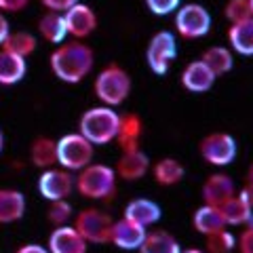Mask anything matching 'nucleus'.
Masks as SVG:
<instances>
[{
    "label": "nucleus",
    "instance_id": "26",
    "mask_svg": "<svg viewBox=\"0 0 253 253\" xmlns=\"http://www.w3.org/2000/svg\"><path fill=\"white\" fill-rule=\"evenodd\" d=\"M192 226L196 232H201L203 236H207L211 232H217V230H224L226 221L221 217V213L217 207H211V205H203L194 211V217H192Z\"/></svg>",
    "mask_w": 253,
    "mask_h": 253
},
{
    "label": "nucleus",
    "instance_id": "41",
    "mask_svg": "<svg viewBox=\"0 0 253 253\" xmlns=\"http://www.w3.org/2000/svg\"><path fill=\"white\" fill-rule=\"evenodd\" d=\"M181 253H205L203 249H196V247H190V249H181Z\"/></svg>",
    "mask_w": 253,
    "mask_h": 253
},
{
    "label": "nucleus",
    "instance_id": "36",
    "mask_svg": "<svg viewBox=\"0 0 253 253\" xmlns=\"http://www.w3.org/2000/svg\"><path fill=\"white\" fill-rule=\"evenodd\" d=\"M30 4V0H0V11L2 13H19Z\"/></svg>",
    "mask_w": 253,
    "mask_h": 253
},
{
    "label": "nucleus",
    "instance_id": "21",
    "mask_svg": "<svg viewBox=\"0 0 253 253\" xmlns=\"http://www.w3.org/2000/svg\"><path fill=\"white\" fill-rule=\"evenodd\" d=\"M30 161L36 169H51L57 165V139L36 137L30 146Z\"/></svg>",
    "mask_w": 253,
    "mask_h": 253
},
{
    "label": "nucleus",
    "instance_id": "11",
    "mask_svg": "<svg viewBox=\"0 0 253 253\" xmlns=\"http://www.w3.org/2000/svg\"><path fill=\"white\" fill-rule=\"evenodd\" d=\"M63 19H66L68 36H72L74 41H84L97 30V15L84 2H76L74 6H70L63 13Z\"/></svg>",
    "mask_w": 253,
    "mask_h": 253
},
{
    "label": "nucleus",
    "instance_id": "32",
    "mask_svg": "<svg viewBox=\"0 0 253 253\" xmlns=\"http://www.w3.org/2000/svg\"><path fill=\"white\" fill-rule=\"evenodd\" d=\"M224 15L230 23H239L253 17V13L249 9V2L247 0H228L226 6H224Z\"/></svg>",
    "mask_w": 253,
    "mask_h": 253
},
{
    "label": "nucleus",
    "instance_id": "33",
    "mask_svg": "<svg viewBox=\"0 0 253 253\" xmlns=\"http://www.w3.org/2000/svg\"><path fill=\"white\" fill-rule=\"evenodd\" d=\"M146 6L150 9L152 15H158V17H165V15L175 13L181 6V0H146Z\"/></svg>",
    "mask_w": 253,
    "mask_h": 253
},
{
    "label": "nucleus",
    "instance_id": "1",
    "mask_svg": "<svg viewBox=\"0 0 253 253\" xmlns=\"http://www.w3.org/2000/svg\"><path fill=\"white\" fill-rule=\"evenodd\" d=\"M95 51L83 41H66L55 46L49 57V68L55 78L66 84H78L91 74Z\"/></svg>",
    "mask_w": 253,
    "mask_h": 253
},
{
    "label": "nucleus",
    "instance_id": "31",
    "mask_svg": "<svg viewBox=\"0 0 253 253\" xmlns=\"http://www.w3.org/2000/svg\"><path fill=\"white\" fill-rule=\"evenodd\" d=\"M74 215V209L70 201H53L49 203V209H46V219L53 224V228L57 226H66Z\"/></svg>",
    "mask_w": 253,
    "mask_h": 253
},
{
    "label": "nucleus",
    "instance_id": "24",
    "mask_svg": "<svg viewBox=\"0 0 253 253\" xmlns=\"http://www.w3.org/2000/svg\"><path fill=\"white\" fill-rule=\"evenodd\" d=\"M38 32L44 38L46 42L51 44H61L66 42L68 38V30H66V19H63V13H53L46 11L41 19H38Z\"/></svg>",
    "mask_w": 253,
    "mask_h": 253
},
{
    "label": "nucleus",
    "instance_id": "43",
    "mask_svg": "<svg viewBox=\"0 0 253 253\" xmlns=\"http://www.w3.org/2000/svg\"><path fill=\"white\" fill-rule=\"evenodd\" d=\"M247 2H249V9H251V13H253V0H247Z\"/></svg>",
    "mask_w": 253,
    "mask_h": 253
},
{
    "label": "nucleus",
    "instance_id": "34",
    "mask_svg": "<svg viewBox=\"0 0 253 253\" xmlns=\"http://www.w3.org/2000/svg\"><path fill=\"white\" fill-rule=\"evenodd\" d=\"M236 249L239 253H253V226H247L236 239Z\"/></svg>",
    "mask_w": 253,
    "mask_h": 253
},
{
    "label": "nucleus",
    "instance_id": "17",
    "mask_svg": "<svg viewBox=\"0 0 253 253\" xmlns=\"http://www.w3.org/2000/svg\"><path fill=\"white\" fill-rule=\"evenodd\" d=\"M123 217L131 219L133 224H137L141 228H150L161 221L163 209H161V205L152 199H133L126 203Z\"/></svg>",
    "mask_w": 253,
    "mask_h": 253
},
{
    "label": "nucleus",
    "instance_id": "5",
    "mask_svg": "<svg viewBox=\"0 0 253 253\" xmlns=\"http://www.w3.org/2000/svg\"><path fill=\"white\" fill-rule=\"evenodd\" d=\"M95 146L81 133H66L57 139V165L66 171H81L93 163Z\"/></svg>",
    "mask_w": 253,
    "mask_h": 253
},
{
    "label": "nucleus",
    "instance_id": "12",
    "mask_svg": "<svg viewBox=\"0 0 253 253\" xmlns=\"http://www.w3.org/2000/svg\"><path fill=\"white\" fill-rule=\"evenodd\" d=\"M46 249L49 253H86L89 243H86L74 226H57L53 228L46 241Z\"/></svg>",
    "mask_w": 253,
    "mask_h": 253
},
{
    "label": "nucleus",
    "instance_id": "14",
    "mask_svg": "<svg viewBox=\"0 0 253 253\" xmlns=\"http://www.w3.org/2000/svg\"><path fill=\"white\" fill-rule=\"evenodd\" d=\"M116 177L125 179V181H137L150 171V158L141 148L137 150H126L121 154L116 163Z\"/></svg>",
    "mask_w": 253,
    "mask_h": 253
},
{
    "label": "nucleus",
    "instance_id": "15",
    "mask_svg": "<svg viewBox=\"0 0 253 253\" xmlns=\"http://www.w3.org/2000/svg\"><path fill=\"white\" fill-rule=\"evenodd\" d=\"M201 194H203V205L219 207V205H224L228 199H232L236 194V186L226 173H213V175L205 179Z\"/></svg>",
    "mask_w": 253,
    "mask_h": 253
},
{
    "label": "nucleus",
    "instance_id": "13",
    "mask_svg": "<svg viewBox=\"0 0 253 253\" xmlns=\"http://www.w3.org/2000/svg\"><path fill=\"white\" fill-rule=\"evenodd\" d=\"M146 232H148L146 228L133 224L126 217H121V219H114V224H112L110 243L123 251H137L146 239Z\"/></svg>",
    "mask_w": 253,
    "mask_h": 253
},
{
    "label": "nucleus",
    "instance_id": "23",
    "mask_svg": "<svg viewBox=\"0 0 253 253\" xmlns=\"http://www.w3.org/2000/svg\"><path fill=\"white\" fill-rule=\"evenodd\" d=\"M152 175H154V181L158 186L171 188V186H175V184H179V181L184 179L186 169H184V165H181L177 158L165 156V158H161V161L154 163Z\"/></svg>",
    "mask_w": 253,
    "mask_h": 253
},
{
    "label": "nucleus",
    "instance_id": "19",
    "mask_svg": "<svg viewBox=\"0 0 253 253\" xmlns=\"http://www.w3.org/2000/svg\"><path fill=\"white\" fill-rule=\"evenodd\" d=\"M26 213V196L15 188H0V224H15Z\"/></svg>",
    "mask_w": 253,
    "mask_h": 253
},
{
    "label": "nucleus",
    "instance_id": "29",
    "mask_svg": "<svg viewBox=\"0 0 253 253\" xmlns=\"http://www.w3.org/2000/svg\"><path fill=\"white\" fill-rule=\"evenodd\" d=\"M36 46H38L36 36L30 34V32L19 30V32H9V36H6V41L2 42V46H0V49L11 51V53H15V55H19V57L28 59L30 55L36 51Z\"/></svg>",
    "mask_w": 253,
    "mask_h": 253
},
{
    "label": "nucleus",
    "instance_id": "8",
    "mask_svg": "<svg viewBox=\"0 0 253 253\" xmlns=\"http://www.w3.org/2000/svg\"><path fill=\"white\" fill-rule=\"evenodd\" d=\"M211 13L199 2L181 4L175 11V30L186 41L205 38L211 32Z\"/></svg>",
    "mask_w": 253,
    "mask_h": 253
},
{
    "label": "nucleus",
    "instance_id": "18",
    "mask_svg": "<svg viewBox=\"0 0 253 253\" xmlns=\"http://www.w3.org/2000/svg\"><path fill=\"white\" fill-rule=\"evenodd\" d=\"M141 135H144V121L133 112L121 114V123H118V133H116L114 141H118L123 152H126V150H137Z\"/></svg>",
    "mask_w": 253,
    "mask_h": 253
},
{
    "label": "nucleus",
    "instance_id": "2",
    "mask_svg": "<svg viewBox=\"0 0 253 253\" xmlns=\"http://www.w3.org/2000/svg\"><path fill=\"white\" fill-rule=\"evenodd\" d=\"M116 171L104 163H91L78 171L74 177V188L83 199L108 201L116 194Z\"/></svg>",
    "mask_w": 253,
    "mask_h": 253
},
{
    "label": "nucleus",
    "instance_id": "7",
    "mask_svg": "<svg viewBox=\"0 0 253 253\" xmlns=\"http://www.w3.org/2000/svg\"><path fill=\"white\" fill-rule=\"evenodd\" d=\"M177 57V41L175 34L169 30H161L150 38L146 46V61L148 68L152 70L156 76H165L171 70L173 61Z\"/></svg>",
    "mask_w": 253,
    "mask_h": 253
},
{
    "label": "nucleus",
    "instance_id": "30",
    "mask_svg": "<svg viewBox=\"0 0 253 253\" xmlns=\"http://www.w3.org/2000/svg\"><path fill=\"white\" fill-rule=\"evenodd\" d=\"M236 249V239L226 228L205 236V253H232Z\"/></svg>",
    "mask_w": 253,
    "mask_h": 253
},
{
    "label": "nucleus",
    "instance_id": "28",
    "mask_svg": "<svg viewBox=\"0 0 253 253\" xmlns=\"http://www.w3.org/2000/svg\"><path fill=\"white\" fill-rule=\"evenodd\" d=\"M201 61L215 76L228 74L234 68V55H232V49H228V46H209L201 55Z\"/></svg>",
    "mask_w": 253,
    "mask_h": 253
},
{
    "label": "nucleus",
    "instance_id": "4",
    "mask_svg": "<svg viewBox=\"0 0 253 253\" xmlns=\"http://www.w3.org/2000/svg\"><path fill=\"white\" fill-rule=\"evenodd\" d=\"M121 114L108 106H93L84 110L78 121V133L86 137L93 146H106L116 139Z\"/></svg>",
    "mask_w": 253,
    "mask_h": 253
},
{
    "label": "nucleus",
    "instance_id": "16",
    "mask_svg": "<svg viewBox=\"0 0 253 253\" xmlns=\"http://www.w3.org/2000/svg\"><path fill=\"white\" fill-rule=\"evenodd\" d=\"M181 86L190 93H207L213 84H215V74L205 66L201 59L190 61L188 66L181 70Z\"/></svg>",
    "mask_w": 253,
    "mask_h": 253
},
{
    "label": "nucleus",
    "instance_id": "10",
    "mask_svg": "<svg viewBox=\"0 0 253 253\" xmlns=\"http://www.w3.org/2000/svg\"><path fill=\"white\" fill-rule=\"evenodd\" d=\"M38 192H41L42 199H46L49 203L53 201H68L70 194L74 192V177L72 173L61 169V167H51L44 169L38 177Z\"/></svg>",
    "mask_w": 253,
    "mask_h": 253
},
{
    "label": "nucleus",
    "instance_id": "6",
    "mask_svg": "<svg viewBox=\"0 0 253 253\" xmlns=\"http://www.w3.org/2000/svg\"><path fill=\"white\" fill-rule=\"evenodd\" d=\"M112 224H114L112 215L97 207H86L83 211H78L76 219H74V228L78 230V234H81L86 243H93V245L110 243Z\"/></svg>",
    "mask_w": 253,
    "mask_h": 253
},
{
    "label": "nucleus",
    "instance_id": "9",
    "mask_svg": "<svg viewBox=\"0 0 253 253\" xmlns=\"http://www.w3.org/2000/svg\"><path fill=\"white\" fill-rule=\"evenodd\" d=\"M199 152L203 156V161L213 165V167H228L236 158L239 148H236V139L230 133L215 131L201 139Z\"/></svg>",
    "mask_w": 253,
    "mask_h": 253
},
{
    "label": "nucleus",
    "instance_id": "35",
    "mask_svg": "<svg viewBox=\"0 0 253 253\" xmlns=\"http://www.w3.org/2000/svg\"><path fill=\"white\" fill-rule=\"evenodd\" d=\"M76 2H81V0H41V4L44 9L53 11V13H66L70 6H74Z\"/></svg>",
    "mask_w": 253,
    "mask_h": 253
},
{
    "label": "nucleus",
    "instance_id": "25",
    "mask_svg": "<svg viewBox=\"0 0 253 253\" xmlns=\"http://www.w3.org/2000/svg\"><path fill=\"white\" fill-rule=\"evenodd\" d=\"M137 251L139 253H181V245L167 230H152V232H146V239Z\"/></svg>",
    "mask_w": 253,
    "mask_h": 253
},
{
    "label": "nucleus",
    "instance_id": "20",
    "mask_svg": "<svg viewBox=\"0 0 253 253\" xmlns=\"http://www.w3.org/2000/svg\"><path fill=\"white\" fill-rule=\"evenodd\" d=\"M26 72H28L26 59L11 51L0 49V84L2 86L17 84L26 78Z\"/></svg>",
    "mask_w": 253,
    "mask_h": 253
},
{
    "label": "nucleus",
    "instance_id": "39",
    "mask_svg": "<svg viewBox=\"0 0 253 253\" xmlns=\"http://www.w3.org/2000/svg\"><path fill=\"white\" fill-rule=\"evenodd\" d=\"M239 196H241V199L253 209V184H249V181H247V184L243 186V190L239 192Z\"/></svg>",
    "mask_w": 253,
    "mask_h": 253
},
{
    "label": "nucleus",
    "instance_id": "27",
    "mask_svg": "<svg viewBox=\"0 0 253 253\" xmlns=\"http://www.w3.org/2000/svg\"><path fill=\"white\" fill-rule=\"evenodd\" d=\"M219 213L224 217L226 226H245L249 224L253 217V209L245 203L239 194H234L232 199H228L224 205H219Z\"/></svg>",
    "mask_w": 253,
    "mask_h": 253
},
{
    "label": "nucleus",
    "instance_id": "3",
    "mask_svg": "<svg viewBox=\"0 0 253 253\" xmlns=\"http://www.w3.org/2000/svg\"><path fill=\"white\" fill-rule=\"evenodd\" d=\"M131 86H133L131 74L123 66H118V63H108L95 76L93 91H95V97L101 101V106L116 108V106H123L129 99Z\"/></svg>",
    "mask_w": 253,
    "mask_h": 253
},
{
    "label": "nucleus",
    "instance_id": "40",
    "mask_svg": "<svg viewBox=\"0 0 253 253\" xmlns=\"http://www.w3.org/2000/svg\"><path fill=\"white\" fill-rule=\"evenodd\" d=\"M247 181H249V184H253V163L249 165V169H247Z\"/></svg>",
    "mask_w": 253,
    "mask_h": 253
},
{
    "label": "nucleus",
    "instance_id": "22",
    "mask_svg": "<svg viewBox=\"0 0 253 253\" xmlns=\"http://www.w3.org/2000/svg\"><path fill=\"white\" fill-rule=\"evenodd\" d=\"M228 42L230 49L239 55H253V17L239 21V23H230L228 28Z\"/></svg>",
    "mask_w": 253,
    "mask_h": 253
},
{
    "label": "nucleus",
    "instance_id": "37",
    "mask_svg": "<svg viewBox=\"0 0 253 253\" xmlns=\"http://www.w3.org/2000/svg\"><path fill=\"white\" fill-rule=\"evenodd\" d=\"M9 32H11V23H9V19H6V15L0 11V46H2V42L6 41Z\"/></svg>",
    "mask_w": 253,
    "mask_h": 253
},
{
    "label": "nucleus",
    "instance_id": "42",
    "mask_svg": "<svg viewBox=\"0 0 253 253\" xmlns=\"http://www.w3.org/2000/svg\"><path fill=\"white\" fill-rule=\"evenodd\" d=\"M2 148H4V135H2V131H0V152H2Z\"/></svg>",
    "mask_w": 253,
    "mask_h": 253
},
{
    "label": "nucleus",
    "instance_id": "38",
    "mask_svg": "<svg viewBox=\"0 0 253 253\" xmlns=\"http://www.w3.org/2000/svg\"><path fill=\"white\" fill-rule=\"evenodd\" d=\"M15 253H49V249L42 247V245H36V243H28V245H23V247H19Z\"/></svg>",
    "mask_w": 253,
    "mask_h": 253
}]
</instances>
